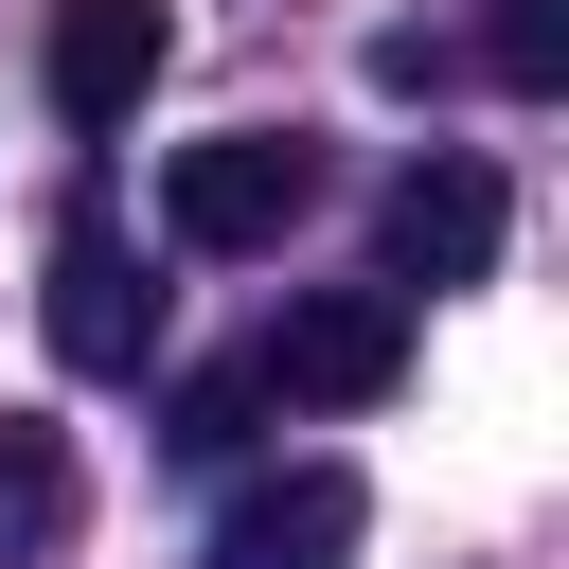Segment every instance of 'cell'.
Here are the masks:
<instances>
[{"label":"cell","instance_id":"ba28073f","mask_svg":"<svg viewBox=\"0 0 569 569\" xmlns=\"http://www.w3.org/2000/svg\"><path fill=\"white\" fill-rule=\"evenodd\" d=\"M480 71L498 89H569V0H498L480 18Z\"/></svg>","mask_w":569,"mask_h":569},{"label":"cell","instance_id":"5b68a950","mask_svg":"<svg viewBox=\"0 0 569 569\" xmlns=\"http://www.w3.org/2000/svg\"><path fill=\"white\" fill-rule=\"evenodd\" d=\"M356 533H373L356 462H284V480H249L213 516V569H356Z\"/></svg>","mask_w":569,"mask_h":569},{"label":"cell","instance_id":"7a4b0ae2","mask_svg":"<svg viewBox=\"0 0 569 569\" xmlns=\"http://www.w3.org/2000/svg\"><path fill=\"white\" fill-rule=\"evenodd\" d=\"M249 373H267V409H391V391H409V284H320V302H284V320L249 338Z\"/></svg>","mask_w":569,"mask_h":569},{"label":"cell","instance_id":"9c48e42d","mask_svg":"<svg viewBox=\"0 0 569 569\" xmlns=\"http://www.w3.org/2000/svg\"><path fill=\"white\" fill-rule=\"evenodd\" d=\"M249 427H267V373H249V356H231V373H196V391H178V462H231V445H249Z\"/></svg>","mask_w":569,"mask_h":569},{"label":"cell","instance_id":"8992f818","mask_svg":"<svg viewBox=\"0 0 569 569\" xmlns=\"http://www.w3.org/2000/svg\"><path fill=\"white\" fill-rule=\"evenodd\" d=\"M160 53H178L160 0H53V107H71V124H142Z\"/></svg>","mask_w":569,"mask_h":569},{"label":"cell","instance_id":"3957f363","mask_svg":"<svg viewBox=\"0 0 569 569\" xmlns=\"http://www.w3.org/2000/svg\"><path fill=\"white\" fill-rule=\"evenodd\" d=\"M498 231H516V196H498V160H462V142H427V160L373 196V267H391V284H427V302H445V284H480V267H498Z\"/></svg>","mask_w":569,"mask_h":569},{"label":"cell","instance_id":"6da1fadb","mask_svg":"<svg viewBox=\"0 0 569 569\" xmlns=\"http://www.w3.org/2000/svg\"><path fill=\"white\" fill-rule=\"evenodd\" d=\"M302 213H320V142L302 124H213V142L160 160V231L178 249H284Z\"/></svg>","mask_w":569,"mask_h":569},{"label":"cell","instance_id":"52a82bcc","mask_svg":"<svg viewBox=\"0 0 569 569\" xmlns=\"http://www.w3.org/2000/svg\"><path fill=\"white\" fill-rule=\"evenodd\" d=\"M71 516H89V480H71V427L0 409V569H36V551H53Z\"/></svg>","mask_w":569,"mask_h":569},{"label":"cell","instance_id":"277c9868","mask_svg":"<svg viewBox=\"0 0 569 569\" xmlns=\"http://www.w3.org/2000/svg\"><path fill=\"white\" fill-rule=\"evenodd\" d=\"M53 356L71 373H142L160 356V284H142V249H124V213L107 196H71V231H53Z\"/></svg>","mask_w":569,"mask_h":569}]
</instances>
